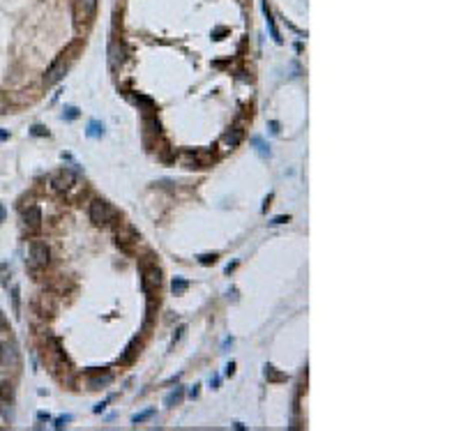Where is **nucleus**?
Returning <instances> with one entry per match:
<instances>
[{
  "label": "nucleus",
  "instance_id": "nucleus-1",
  "mask_svg": "<svg viewBox=\"0 0 461 431\" xmlns=\"http://www.w3.org/2000/svg\"><path fill=\"white\" fill-rule=\"evenodd\" d=\"M113 217H115V210H113V205L108 203V201H104V198H95V201L90 203V219H92V224L102 226V224L111 222Z\"/></svg>",
  "mask_w": 461,
  "mask_h": 431
},
{
  "label": "nucleus",
  "instance_id": "nucleus-2",
  "mask_svg": "<svg viewBox=\"0 0 461 431\" xmlns=\"http://www.w3.org/2000/svg\"><path fill=\"white\" fill-rule=\"evenodd\" d=\"M48 258H51V252H48L46 242H39V240H32L30 242V249H28V265L32 270L37 268H44L48 263Z\"/></svg>",
  "mask_w": 461,
  "mask_h": 431
},
{
  "label": "nucleus",
  "instance_id": "nucleus-3",
  "mask_svg": "<svg viewBox=\"0 0 461 431\" xmlns=\"http://www.w3.org/2000/svg\"><path fill=\"white\" fill-rule=\"evenodd\" d=\"M69 53H60L58 58H55V62L46 69V74H44V85H55L60 81V78L65 76L67 72V65H69V58H67Z\"/></svg>",
  "mask_w": 461,
  "mask_h": 431
},
{
  "label": "nucleus",
  "instance_id": "nucleus-4",
  "mask_svg": "<svg viewBox=\"0 0 461 431\" xmlns=\"http://www.w3.org/2000/svg\"><path fill=\"white\" fill-rule=\"evenodd\" d=\"M141 284H143V291L148 295H152L162 284V272L157 265H143V277H141Z\"/></svg>",
  "mask_w": 461,
  "mask_h": 431
},
{
  "label": "nucleus",
  "instance_id": "nucleus-5",
  "mask_svg": "<svg viewBox=\"0 0 461 431\" xmlns=\"http://www.w3.org/2000/svg\"><path fill=\"white\" fill-rule=\"evenodd\" d=\"M23 224L28 228H39V224H42V210L37 208V205L25 208L23 210Z\"/></svg>",
  "mask_w": 461,
  "mask_h": 431
},
{
  "label": "nucleus",
  "instance_id": "nucleus-6",
  "mask_svg": "<svg viewBox=\"0 0 461 431\" xmlns=\"http://www.w3.org/2000/svg\"><path fill=\"white\" fill-rule=\"evenodd\" d=\"M95 9H97V0H78L76 2V16L81 18V21L92 18Z\"/></svg>",
  "mask_w": 461,
  "mask_h": 431
},
{
  "label": "nucleus",
  "instance_id": "nucleus-7",
  "mask_svg": "<svg viewBox=\"0 0 461 431\" xmlns=\"http://www.w3.org/2000/svg\"><path fill=\"white\" fill-rule=\"evenodd\" d=\"M0 365H18V353L12 344H0Z\"/></svg>",
  "mask_w": 461,
  "mask_h": 431
},
{
  "label": "nucleus",
  "instance_id": "nucleus-8",
  "mask_svg": "<svg viewBox=\"0 0 461 431\" xmlns=\"http://www.w3.org/2000/svg\"><path fill=\"white\" fill-rule=\"evenodd\" d=\"M51 185H53L55 192H62V189H67V187L72 185V175H69V173H60V175H55V178L51 180Z\"/></svg>",
  "mask_w": 461,
  "mask_h": 431
},
{
  "label": "nucleus",
  "instance_id": "nucleus-9",
  "mask_svg": "<svg viewBox=\"0 0 461 431\" xmlns=\"http://www.w3.org/2000/svg\"><path fill=\"white\" fill-rule=\"evenodd\" d=\"M263 14H265V21H268L270 35L275 37V42H282V37H279V30H277V25H275V18H272V14H270V9H268V5H265V2H263Z\"/></svg>",
  "mask_w": 461,
  "mask_h": 431
},
{
  "label": "nucleus",
  "instance_id": "nucleus-10",
  "mask_svg": "<svg viewBox=\"0 0 461 431\" xmlns=\"http://www.w3.org/2000/svg\"><path fill=\"white\" fill-rule=\"evenodd\" d=\"M102 134H104V125L102 122H97V120H92V122L88 125V136L97 138V136H102Z\"/></svg>",
  "mask_w": 461,
  "mask_h": 431
},
{
  "label": "nucleus",
  "instance_id": "nucleus-11",
  "mask_svg": "<svg viewBox=\"0 0 461 431\" xmlns=\"http://www.w3.org/2000/svg\"><path fill=\"white\" fill-rule=\"evenodd\" d=\"M240 138H242V129H233V132L226 134V138H224V141H226L231 148H235V145L240 143Z\"/></svg>",
  "mask_w": 461,
  "mask_h": 431
},
{
  "label": "nucleus",
  "instance_id": "nucleus-12",
  "mask_svg": "<svg viewBox=\"0 0 461 431\" xmlns=\"http://www.w3.org/2000/svg\"><path fill=\"white\" fill-rule=\"evenodd\" d=\"M136 344H138V339H132V344L127 346V353L120 358V362H129V360L134 358V353H136V351H134V348H136Z\"/></svg>",
  "mask_w": 461,
  "mask_h": 431
},
{
  "label": "nucleus",
  "instance_id": "nucleus-13",
  "mask_svg": "<svg viewBox=\"0 0 461 431\" xmlns=\"http://www.w3.org/2000/svg\"><path fill=\"white\" fill-rule=\"evenodd\" d=\"M111 383V376H104V378H92V381H90V390H97V388H102V385H108Z\"/></svg>",
  "mask_w": 461,
  "mask_h": 431
},
{
  "label": "nucleus",
  "instance_id": "nucleus-14",
  "mask_svg": "<svg viewBox=\"0 0 461 431\" xmlns=\"http://www.w3.org/2000/svg\"><path fill=\"white\" fill-rule=\"evenodd\" d=\"M252 143L256 145V150H258V152H261V155H263V157H265V155H270V150H268V145L263 143V138L254 136V138H252Z\"/></svg>",
  "mask_w": 461,
  "mask_h": 431
},
{
  "label": "nucleus",
  "instance_id": "nucleus-15",
  "mask_svg": "<svg viewBox=\"0 0 461 431\" xmlns=\"http://www.w3.org/2000/svg\"><path fill=\"white\" fill-rule=\"evenodd\" d=\"M187 286H189V284H187L185 279H173V284H171V288H173V293H185Z\"/></svg>",
  "mask_w": 461,
  "mask_h": 431
},
{
  "label": "nucleus",
  "instance_id": "nucleus-16",
  "mask_svg": "<svg viewBox=\"0 0 461 431\" xmlns=\"http://www.w3.org/2000/svg\"><path fill=\"white\" fill-rule=\"evenodd\" d=\"M265 376L270 378V381H286V376L284 374H277L275 367H265Z\"/></svg>",
  "mask_w": 461,
  "mask_h": 431
},
{
  "label": "nucleus",
  "instance_id": "nucleus-17",
  "mask_svg": "<svg viewBox=\"0 0 461 431\" xmlns=\"http://www.w3.org/2000/svg\"><path fill=\"white\" fill-rule=\"evenodd\" d=\"M217 258H219L217 254H203V256H198V261H201L203 265H215Z\"/></svg>",
  "mask_w": 461,
  "mask_h": 431
},
{
  "label": "nucleus",
  "instance_id": "nucleus-18",
  "mask_svg": "<svg viewBox=\"0 0 461 431\" xmlns=\"http://www.w3.org/2000/svg\"><path fill=\"white\" fill-rule=\"evenodd\" d=\"M180 397H182V390H175V392H171V395L166 397V406H173V404H178Z\"/></svg>",
  "mask_w": 461,
  "mask_h": 431
},
{
  "label": "nucleus",
  "instance_id": "nucleus-19",
  "mask_svg": "<svg viewBox=\"0 0 461 431\" xmlns=\"http://www.w3.org/2000/svg\"><path fill=\"white\" fill-rule=\"evenodd\" d=\"M152 413H155V411H145V413H141V415H134L132 422H134V425H138V422H143V420H148Z\"/></svg>",
  "mask_w": 461,
  "mask_h": 431
},
{
  "label": "nucleus",
  "instance_id": "nucleus-20",
  "mask_svg": "<svg viewBox=\"0 0 461 431\" xmlns=\"http://www.w3.org/2000/svg\"><path fill=\"white\" fill-rule=\"evenodd\" d=\"M30 134H32V136H46V129H44V127L42 125H35V127H32V129H30Z\"/></svg>",
  "mask_w": 461,
  "mask_h": 431
},
{
  "label": "nucleus",
  "instance_id": "nucleus-21",
  "mask_svg": "<svg viewBox=\"0 0 461 431\" xmlns=\"http://www.w3.org/2000/svg\"><path fill=\"white\" fill-rule=\"evenodd\" d=\"M65 111H67V113H62V118H67V120H74V118H76V108H74V106H69V108H65Z\"/></svg>",
  "mask_w": 461,
  "mask_h": 431
},
{
  "label": "nucleus",
  "instance_id": "nucleus-22",
  "mask_svg": "<svg viewBox=\"0 0 461 431\" xmlns=\"http://www.w3.org/2000/svg\"><path fill=\"white\" fill-rule=\"evenodd\" d=\"M7 106H9V102H7L5 97L0 95V113H5V111H7Z\"/></svg>",
  "mask_w": 461,
  "mask_h": 431
},
{
  "label": "nucleus",
  "instance_id": "nucleus-23",
  "mask_svg": "<svg viewBox=\"0 0 461 431\" xmlns=\"http://www.w3.org/2000/svg\"><path fill=\"white\" fill-rule=\"evenodd\" d=\"M288 219H291V217H288V215H286V217L282 215V217H275V219H272V224H286Z\"/></svg>",
  "mask_w": 461,
  "mask_h": 431
},
{
  "label": "nucleus",
  "instance_id": "nucleus-24",
  "mask_svg": "<svg viewBox=\"0 0 461 431\" xmlns=\"http://www.w3.org/2000/svg\"><path fill=\"white\" fill-rule=\"evenodd\" d=\"M69 420H72V418H69V415H67V418H60L58 422H55V427H58V429H60V427H65V422H69Z\"/></svg>",
  "mask_w": 461,
  "mask_h": 431
},
{
  "label": "nucleus",
  "instance_id": "nucleus-25",
  "mask_svg": "<svg viewBox=\"0 0 461 431\" xmlns=\"http://www.w3.org/2000/svg\"><path fill=\"white\" fill-rule=\"evenodd\" d=\"M233 372H235V365H233V362H231V365L226 367V374H228V376H233Z\"/></svg>",
  "mask_w": 461,
  "mask_h": 431
},
{
  "label": "nucleus",
  "instance_id": "nucleus-26",
  "mask_svg": "<svg viewBox=\"0 0 461 431\" xmlns=\"http://www.w3.org/2000/svg\"><path fill=\"white\" fill-rule=\"evenodd\" d=\"M9 138V132H5V129H0V141H7Z\"/></svg>",
  "mask_w": 461,
  "mask_h": 431
},
{
  "label": "nucleus",
  "instance_id": "nucleus-27",
  "mask_svg": "<svg viewBox=\"0 0 461 431\" xmlns=\"http://www.w3.org/2000/svg\"><path fill=\"white\" fill-rule=\"evenodd\" d=\"M0 325H7V321H5V316H2V312H0Z\"/></svg>",
  "mask_w": 461,
  "mask_h": 431
}]
</instances>
